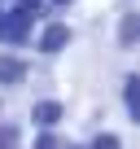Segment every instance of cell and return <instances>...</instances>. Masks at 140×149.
Wrapping results in <instances>:
<instances>
[{"label": "cell", "mask_w": 140, "mask_h": 149, "mask_svg": "<svg viewBox=\"0 0 140 149\" xmlns=\"http://www.w3.org/2000/svg\"><path fill=\"white\" fill-rule=\"evenodd\" d=\"M26 26H31V9H18V13H9L5 18V26H0V40H26Z\"/></svg>", "instance_id": "cell-1"}, {"label": "cell", "mask_w": 140, "mask_h": 149, "mask_svg": "<svg viewBox=\"0 0 140 149\" xmlns=\"http://www.w3.org/2000/svg\"><path fill=\"white\" fill-rule=\"evenodd\" d=\"M66 44H70V26H61V22H53V26L40 35V48H44V53H61Z\"/></svg>", "instance_id": "cell-2"}, {"label": "cell", "mask_w": 140, "mask_h": 149, "mask_svg": "<svg viewBox=\"0 0 140 149\" xmlns=\"http://www.w3.org/2000/svg\"><path fill=\"white\" fill-rule=\"evenodd\" d=\"M57 118H61V105H57V101H40V105H35V123H44V127H53Z\"/></svg>", "instance_id": "cell-3"}, {"label": "cell", "mask_w": 140, "mask_h": 149, "mask_svg": "<svg viewBox=\"0 0 140 149\" xmlns=\"http://www.w3.org/2000/svg\"><path fill=\"white\" fill-rule=\"evenodd\" d=\"M22 70H26V66H22L18 57H0V79H5V84H18Z\"/></svg>", "instance_id": "cell-4"}, {"label": "cell", "mask_w": 140, "mask_h": 149, "mask_svg": "<svg viewBox=\"0 0 140 149\" xmlns=\"http://www.w3.org/2000/svg\"><path fill=\"white\" fill-rule=\"evenodd\" d=\"M127 110H131V118H140V79L136 74L127 79Z\"/></svg>", "instance_id": "cell-5"}, {"label": "cell", "mask_w": 140, "mask_h": 149, "mask_svg": "<svg viewBox=\"0 0 140 149\" xmlns=\"http://www.w3.org/2000/svg\"><path fill=\"white\" fill-rule=\"evenodd\" d=\"M136 35H140V18L131 13V18H123V26H118V40H123V44H136Z\"/></svg>", "instance_id": "cell-6"}, {"label": "cell", "mask_w": 140, "mask_h": 149, "mask_svg": "<svg viewBox=\"0 0 140 149\" xmlns=\"http://www.w3.org/2000/svg\"><path fill=\"white\" fill-rule=\"evenodd\" d=\"M0 149H18V127H0Z\"/></svg>", "instance_id": "cell-7"}, {"label": "cell", "mask_w": 140, "mask_h": 149, "mask_svg": "<svg viewBox=\"0 0 140 149\" xmlns=\"http://www.w3.org/2000/svg\"><path fill=\"white\" fill-rule=\"evenodd\" d=\"M35 149H61V140H57V136H53V132H44V136H40V140H35Z\"/></svg>", "instance_id": "cell-8"}, {"label": "cell", "mask_w": 140, "mask_h": 149, "mask_svg": "<svg viewBox=\"0 0 140 149\" xmlns=\"http://www.w3.org/2000/svg\"><path fill=\"white\" fill-rule=\"evenodd\" d=\"M92 149H118V136H96Z\"/></svg>", "instance_id": "cell-9"}, {"label": "cell", "mask_w": 140, "mask_h": 149, "mask_svg": "<svg viewBox=\"0 0 140 149\" xmlns=\"http://www.w3.org/2000/svg\"><path fill=\"white\" fill-rule=\"evenodd\" d=\"M40 5H44V0H22V9H31V13H35Z\"/></svg>", "instance_id": "cell-10"}, {"label": "cell", "mask_w": 140, "mask_h": 149, "mask_svg": "<svg viewBox=\"0 0 140 149\" xmlns=\"http://www.w3.org/2000/svg\"><path fill=\"white\" fill-rule=\"evenodd\" d=\"M53 5H70V0H53Z\"/></svg>", "instance_id": "cell-11"}, {"label": "cell", "mask_w": 140, "mask_h": 149, "mask_svg": "<svg viewBox=\"0 0 140 149\" xmlns=\"http://www.w3.org/2000/svg\"><path fill=\"white\" fill-rule=\"evenodd\" d=\"M0 26H5V13H0Z\"/></svg>", "instance_id": "cell-12"}]
</instances>
